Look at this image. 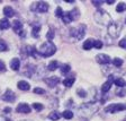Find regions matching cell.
<instances>
[{
    "instance_id": "cell-31",
    "label": "cell",
    "mask_w": 126,
    "mask_h": 121,
    "mask_svg": "<svg viewBox=\"0 0 126 121\" xmlns=\"http://www.w3.org/2000/svg\"><path fill=\"white\" fill-rule=\"evenodd\" d=\"M77 94H78L80 97H86L87 96V92L84 90H82V88H78V90H77Z\"/></svg>"
},
{
    "instance_id": "cell-40",
    "label": "cell",
    "mask_w": 126,
    "mask_h": 121,
    "mask_svg": "<svg viewBox=\"0 0 126 121\" xmlns=\"http://www.w3.org/2000/svg\"><path fill=\"white\" fill-rule=\"evenodd\" d=\"M101 3H102L101 0H99V1H97V0H92V5H94L96 7H99Z\"/></svg>"
},
{
    "instance_id": "cell-32",
    "label": "cell",
    "mask_w": 126,
    "mask_h": 121,
    "mask_svg": "<svg viewBox=\"0 0 126 121\" xmlns=\"http://www.w3.org/2000/svg\"><path fill=\"white\" fill-rule=\"evenodd\" d=\"M55 16H56V17H61V18H62L63 10H62V8H61V7H58V8H56V10H55Z\"/></svg>"
},
{
    "instance_id": "cell-30",
    "label": "cell",
    "mask_w": 126,
    "mask_h": 121,
    "mask_svg": "<svg viewBox=\"0 0 126 121\" xmlns=\"http://www.w3.org/2000/svg\"><path fill=\"white\" fill-rule=\"evenodd\" d=\"M113 63L115 67H122V65H123V60H122L121 58H115L113 59Z\"/></svg>"
},
{
    "instance_id": "cell-15",
    "label": "cell",
    "mask_w": 126,
    "mask_h": 121,
    "mask_svg": "<svg viewBox=\"0 0 126 121\" xmlns=\"http://www.w3.org/2000/svg\"><path fill=\"white\" fill-rule=\"evenodd\" d=\"M17 87H18L20 91H29L31 85H29L27 82H25V80H20V82L17 83Z\"/></svg>"
},
{
    "instance_id": "cell-26",
    "label": "cell",
    "mask_w": 126,
    "mask_h": 121,
    "mask_svg": "<svg viewBox=\"0 0 126 121\" xmlns=\"http://www.w3.org/2000/svg\"><path fill=\"white\" fill-rule=\"evenodd\" d=\"M39 31H41V26H39V25L33 27V31H32V35H33V37H38L39 36Z\"/></svg>"
},
{
    "instance_id": "cell-24",
    "label": "cell",
    "mask_w": 126,
    "mask_h": 121,
    "mask_svg": "<svg viewBox=\"0 0 126 121\" xmlns=\"http://www.w3.org/2000/svg\"><path fill=\"white\" fill-rule=\"evenodd\" d=\"M58 67H59V62L56 60H54V61H51L50 62V65L47 66V69L51 70V71H54V70L58 69Z\"/></svg>"
},
{
    "instance_id": "cell-2",
    "label": "cell",
    "mask_w": 126,
    "mask_h": 121,
    "mask_svg": "<svg viewBox=\"0 0 126 121\" xmlns=\"http://www.w3.org/2000/svg\"><path fill=\"white\" fill-rule=\"evenodd\" d=\"M94 21L97 22L100 25H105V26H109L111 24V17L109 16V14L107 11L102 10H97L94 13Z\"/></svg>"
},
{
    "instance_id": "cell-44",
    "label": "cell",
    "mask_w": 126,
    "mask_h": 121,
    "mask_svg": "<svg viewBox=\"0 0 126 121\" xmlns=\"http://www.w3.org/2000/svg\"><path fill=\"white\" fill-rule=\"evenodd\" d=\"M125 23H126V21H125Z\"/></svg>"
},
{
    "instance_id": "cell-18",
    "label": "cell",
    "mask_w": 126,
    "mask_h": 121,
    "mask_svg": "<svg viewBox=\"0 0 126 121\" xmlns=\"http://www.w3.org/2000/svg\"><path fill=\"white\" fill-rule=\"evenodd\" d=\"M94 40H92V39L86 40L83 42V49L84 50H90L91 48H94Z\"/></svg>"
},
{
    "instance_id": "cell-9",
    "label": "cell",
    "mask_w": 126,
    "mask_h": 121,
    "mask_svg": "<svg viewBox=\"0 0 126 121\" xmlns=\"http://www.w3.org/2000/svg\"><path fill=\"white\" fill-rule=\"evenodd\" d=\"M11 26H13V29L15 33L17 34H20L21 36H24V31H23V24H21L20 21H15L13 24H11Z\"/></svg>"
},
{
    "instance_id": "cell-14",
    "label": "cell",
    "mask_w": 126,
    "mask_h": 121,
    "mask_svg": "<svg viewBox=\"0 0 126 121\" xmlns=\"http://www.w3.org/2000/svg\"><path fill=\"white\" fill-rule=\"evenodd\" d=\"M84 34H86V26H84V25H81V26H80L78 29H77V35H76L77 40L83 39Z\"/></svg>"
},
{
    "instance_id": "cell-7",
    "label": "cell",
    "mask_w": 126,
    "mask_h": 121,
    "mask_svg": "<svg viewBox=\"0 0 126 121\" xmlns=\"http://www.w3.org/2000/svg\"><path fill=\"white\" fill-rule=\"evenodd\" d=\"M2 100L6 101V102H9V103L15 102V100H16L15 93H14L11 90H7V91L5 92V94L2 95Z\"/></svg>"
},
{
    "instance_id": "cell-42",
    "label": "cell",
    "mask_w": 126,
    "mask_h": 121,
    "mask_svg": "<svg viewBox=\"0 0 126 121\" xmlns=\"http://www.w3.org/2000/svg\"><path fill=\"white\" fill-rule=\"evenodd\" d=\"M114 2H115L114 0H108V1H107V3H108V5H113Z\"/></svg>"
},
{
    "instance_id": "cell-35",
    "label": "cell",
    "mask_w": 126,
    "mask_h": 121,
    "mask_svg": "<svg viewBox=\"0 0 126 121\" xmlns=\"http://www.w3.org/2000/svg\"><path fill=\"white\" fill-rule=\"evenodd\" d=\"M116 94L119 95L121 97H123V96H125V95H126V92H125V91H123V88H118V90L116 91Z\"/></svg>"
},
{
    "instance_id": "cell-4",
    "label": "cell",
    "mask_w": 126,
    "mask_h": 121,
    "mask_svg": "<svg viewBox=\"0 0 126 121\" xmlns=\"http://www.w3.org/2000/svg\"><path fill=\"white\" fill-rule=\"evenodd\" d=\"M121 29H122V25L119 23H111L109 26H108V34L111 37L116 39V37L119 36Z\"/></svg>"
},
{
    "instance_id": "cell-41",
    "label": "cell",
    "mask_w": 126,
    "mask_h": 121,
    "mask_svg": "<svg viewBox=\"0 0 126 121\" xmlns=\"http://www.w3.org/2000/svg\"><path fill=\"white\" fill-rule=\"evenodd\" d=\"M10 111H11V109H10V108H6V109H5V112H6V113L10 112Z\"/></svg>"
},
{
    "instance_id": "cell-36",
    "label": "cell",
    "mask_w": 126,
    "mask_h": 121,
    "mask_svg": "<svg viewBox=\"0 0 126 121\" xmlns=\"http://www.w3.org/2000/svg\"><path fill=\"white\" fill-rule=\"evenodd\" d=\"M34 93L35 94H45V91L43 90V88H39V87H35Z\"/></svg>"
},
{
    "instance_id": "cell-25",
    "label": "cell",
    "mask_w": 126,
    "mask_h": 121,
    "mask_svg": "<svg viewBox=\"0 0 126 121\" xmlns=\"http://www.w3.org/2000/svg\"><path fill=\"white\" fill-rule=\"evenodd\" d=\"M62 117L64 119H68V120H70V119L73 118V113H72V111H70V110H65V111H63Z\"/></svg>"
},
{
    "instance_id": "cell-13",
    "label": "cell",
    "mask_w": 126,
    "mask_h": 121,
    "mask_svg": "<svg viewBox=\"0 0 126 121\" xmlns=\"http://www.w3.org/2000/svg\"><path fill=\"white\" fill-rule=\"evenodd\" d=\"M10 68L13 69V70L17 71L20 68V60H19L18 58H14L13 60L10 61Z\"/></svg>"
},
{
    "instance_id": "cell-8",
    "label": "cell",
    "mask_w": 126,
    "mask_h": 121,
    "mask_svg": "<svg viewBox=\"0 0 126 121\" xmlns=\"http://www.w3.org/2000/svg\"><path fill=\"white\" fill-rule=\"evenodd\" d=\"M96 61L100 65H107L110 62V57L107 54H104V53H100V54L96 55Z\"/></svg>"
},
{
    "instance_id": "cell-10",
    "label": "cell",
    "mask_w": 126,
    "mask_h": 121,
    "mask_svg": "<svg viewBox=\"0 0 126 121\" xmlns=\"http://www.w3.org/2000/svg\"><path fill=\"white\" fill-rule=\"evenodd\" d=\"M16 111L18 113H29L31 112V106L28 104H26V103H20V104H18Z\"/></svg>"
},
{
    "instance_id": "cell-16",
    "label": "cell",
    "mask_w": 126,
    "mask_h": 121,
    "mask_svg": "<svg viewBox=\"0 0 126 121\" xmlns=\"http://www.w3.org/2000/svg\"><path fill=\"white\" fill-rule=\"evenodd\" d=\"M3 15H5L6 17H13V16L15 15V11H14V9L10 6H6V7L3 8Z\"/></svg>"
},
{
    "instance_id": "cell-1",
    "label": "cell",
    "mask_w": 126,
    "mask_h": 121,
    "mask_svg": "<svg viewBox=\"0 0 126 121\" xmlns=\"http://www.w3.org/2000/svg\"><path fill=\"white\" fill-rule=\"evenodd\" d=\"M37 52H38L39 55L47 58V57H51V55H53L55 52H56V47L54 45L53 42L47 41V42L43 43V44L41 45V48L37 50Z\"/></svg>"
},
{
    "instance_id": "cell-28",
    "label": "cell",
    "mask_w": 126,
    "mask_h": 121,
    "mask_svg": "<svg viewBox=\"0 0 126 121\" xmlns=\"http://www.w3.org/2000/svg\"><path fill=\"white\" fill-rule=\"evenodd\" d=\"M8 50V45L3 40H0V52H5Z\"/></svg>"
},
{
    "instance_id": "cell-20",
    "label": "cell",
    "mask_w": 126,
    "mask_h": 121,
    "mask_svg": "<svg viewBox=\"0 0 126 121\" xmlns=\"http://www.w3.org/2000/svg\"><path fill=\"white\" fill-rule=\"evenodd\" d=\"M114 84H115L116 86L118 87V88H123V87L126 85V82L124 80L123 78H121V77H117V78L115 79V82H114Z\"/></svg>"
},
{
    "instance_id": "cell-22",
    "label": "cell",
    "mask_w": 126,
    "mask_h": 121,
    "mask_svg": "<svg viewBox=\"0 0 126 121\" xmlns=\"http://www.w3.org/2000/svg\"><path fill=\"white\" fill-rule=\"evenodd\" d=\"M62 117V114H60L58 112V111H52L50 114H48V118L51 119V120H53V121H56V120H59V119Z\"/></svg>"
},
{
    "instance_id": "cell-39",
    "label": "cell",
    "mask_w": 126,
    "mask_h": 121,
    "mask_svg": "<svg viewBox=\"0 0 126 121\" xmlns=\"http://www.w3.org/2000/svg\"><path fill=\"white\" fill-rule=\"evenodd\" d=\"M6 71V65L3 63V61L0 60V73H3Z\"/></svg>"
},
{
    "instance_id": "cell-38",
    "label": "cell",
    "mask_w": 126,
    "mask_h": 121,
    "mask_svg": "<svg viewBox=\"0 0 126 121\" xmlns=\"http://www.w3.org/2000/svg\"><path fill=\"white\" fill-rule=\"evenodd\" d=\"M46 37L48 39V41H51V40L54 37V33H53V31H48V33L46 34Z\"/></svg>"
},
{
    "instance_id": "cell-23",
    "label": "cell",
    "mask_w": 126,
    "mask_h": 121,
    "mask_svg": "<svg viewBox=\"0 0 126 121\" xmlns=\"http://www.w3.org/2000/svg\"><path fill=\"white\" fill-rule=\"evenodd\" d=\"M70 15H71L72 21H77V19H79V17H80V13H79V10L77 8H74V9H72V10L70 11Z\"/></svg>"
},
{
    "instance_id": "cell-27",
    "label": "cell",
    "mask_w": 126,
    "mask_h": 121,
    "mask_svg": "<svg viewBox=\"0 0 126 121\" xmlns=\"http://www.w3.org/2000/svg\"><path fill=\"white\" fill-rule=\"evenodd\" d=\"M124 10H126V3H124V2L118 3L117 7H116V11H118V13H123Z\"/></svg>"
},
{
    "instance_id": "cell-6",
    "label": "cell",
    "mask_w": 126,
    "mask_h": 121,
    "mask_svg": "<svg viewBox=\"0 0 126 121\" xmlns=\"http://www.w3.org/2000/svg\"><path fill=\"white\" fill-rule=\"evenodd\" d=\"M124 110H126L125 104H111V105H108L106 108V112H109V113H116L118 111H124Z\"/></svg>"
},
{
    "instance_id": "cell-3",
    "label": "cell",
    "mask_w": 126,
    "mask_h": 121,
    "mask_svg": "<svg viewBox=\"0 0 126 121\" xmlns=\"http://www.w3.org/2000/svg\"><path fill=\"white\" fill-rule=\"evenodd\" d=\"M98 109V105H94V104H90V103H86V104H82L81 109H80V114L82 116H91L92 113H94Z\"/></svg>"
},
{
    "instance_id": "cell-37",
    "label": "cell",
    "mask_w": 126,
    "mask_h": 121,
    "mask_svg": "<svg viewBox=\"0 0 126 121\" xmlns=\"http://www.w3.org/2000/svg\"><path fill=\"white\" fill-rule=\"evenodd\" d=\"M118 45H119L121 48H123V49H126V39L121 40V42L118 43Z\"/></svg>"
},
{
    "instance_id": "cell-12",
    "label": "cell",
    "mask_w": 126,
    "mask_h": 121,
    "mask_svg": "<svg viewBox=\"0 0 126 121\" xmlns=\"http://www.w3.org/2000/svg\"><path fill=\"white\" fill-rule=\"evenodd\" d=\"M25 50H26L27 55H32V57H34V58H37V54H38V52H37V50L35 49L34 47H31V45H28V47L25 48Z\"/></svg>"
},
{
    "instance_id": "cell-34",
    "label": "cell",
    "mask_w": 126,
    "mask_h": 121,
    "mask_svg": "<svg viewBox=\"0 0 126 121\" xmlns=\"http://www.w3.org/2000/svg\"><path fill=\"white\" fill-rule=\"evenodd\" d=\"M94 48H96V49H101L102 48V42L101 41H99V40H97V41H94Z\"/></svg>"
},
{
    "instance_id": "cell-21",
    "label": "cell",
    "mask_w": 126,
    "mask_h": 121,
    "mask_svg": "<svg viewBox=\"0 0 126 121\" xmlns=\"http://www.w3.org/2000/svg\"><path fill=\"white\" fill-rule=\"evenodd\" d=\"M62 21L64 24H69L72 22V18H71V15H70V11H65L63 13V16H62Z\"/></svg>"
},
{
    "instance_id": "cell-33",
    "label": "cell",
    "mask_w": 126,
    "mask_h": 121,
    "mask_svg": "<svg viewBox=\"0 0 126 121\" xmlns=\"http://www.w3.org/2000/svg\"><path fill=\"white\" fill-rule=\"evenodd\" d=\"M33 108H34L36 111H42L44 106H43L41 103H34V104H33Z\"/></svg>"
},
{
    "instance_id": "cell-5",
    "label": "cell",
    "mask_w": 126,
    "mask_h": 121,
    "mask_svg": "<svg viewBox=\"0 0 126 121\" xmlns=\"http://www.w3.org/2000/svg\"><path fill=\"white\" fill-rule=\"evenodd\" d=\"M31 9L33 11H37V13H46L48 10V3L44 2V1H37L32 5Z\"/></svg>"
},
{
    "instance_id": "cell-17",
    "label": "cell",
    "mask_w": 126,
    "mask_h": 121,
    "mask_svg": "<svg viewBox=\"0 0 126 121\" xmlns=\"http://www.w3.org/2000/svg\"><path fill=\"white\" fill-rule=\"evenodd\" d=\"M11 26V24L9 23L7 18H2L0 19V29H8Z\"/></svg>"
},
{
    "instance_id": "cell-43",
    "label": "cell",
    "mask_w": 126,
    "mask_h": 121,
    "mask_svg": "<svg viewBox=\"0 0 126 121\" xmlns=\"http://www.w3.org/2000/svg\"><path fill=\"white\" fill-rule=\"evenodd\" d=\"M66 2H69V3H72V2H74V0H66Z\"/></svg>"
},
{
    "instance_id": "cell-11",
    "label": "cell",
    "mask_w": 126,
    "mask_h": 121,
    "mask_svg": "<svg viewBox=\"0 0 126 121\" xmlns=\"http://www.w3.org/2000/svg\"><path fill=\"white\" fill-rule=\"evenodd\" d=\"M44 82L46 83L47 85L50 87H55L56 85L60 83V79H59V77H48V78H45Z\"/></svg>"
},
{
    "instance_id": "cell-29",
    "label": "cell",
    "mask_w": 126,
    "mask_h": 121,
    "mask_svg": "<svg viewBox=\"0 0 126 121\" xmlns=\"http://www.w3.org/2000/svg\"><path fill=\"white\" fill-rule=\"evenodd\" d=\"M70 70H71L70 65H62V66H61V73H62V74H68Z\"/></svg>"
},
{
    "instance_id": "cell-19",
    "label": "cell",
    "mask_w": 126,
    "mask_h": 121,
    "mask_svg": "<svg viewBox=\"0 0 126 121\" xmlns=\"http://www.w3.org/2000/svg\"><path fill=\"white\" fill-rule=\"evenodd\" d=\"M74 82H76V78H73V77H68V78H65L63 80V85L65 87H71L74 84Z\"/></svg>"
}]
</instances>
